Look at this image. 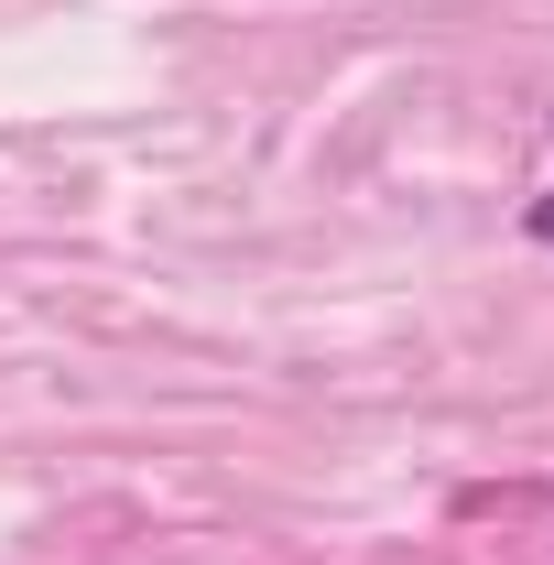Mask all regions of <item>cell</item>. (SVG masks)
<instances>
[{
    "instance_id": "1",
    "label": "cell",
    "mask_w": 554,
    "mask_h": 565,
    "mask_svg": "<svg viewBox=\"0 0 554 565\" xmlns=\"http://www.w3.org/2000/svg\"><path fill=\"white\" fill-rule=\"evenodd\" d=\"M544 131H554V120H544ZM522 228H533V239L554 250V196H533V207H522Z\"/></svg>"
}]
</instances>
